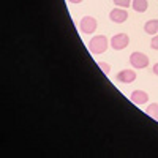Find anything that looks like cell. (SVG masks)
<instances>
[{
  "label": "cell",
  "mask_w": 158,
  "mask_h": 158,
  "mask_svg": "<svg viewBox=\"0 0 158 158\" xmlns=\"http://www.w3.org/2000/svg\"><path fill=\"white\" fill-rule=\"evenodd\" d=\"M106 49H108V38L104 35H95L89 41V51L95 56L106 52Z\"/></svg>",
  "instance_id": "6da1fadb"
},
{
  "label": "cell",
  "mask_w": 158,
  "mask_h": 158,
  "mask_svg": "<svg viewBox=\"0 0 158 158\" xmlns=\"http://www.w3.org/2000/svg\"><path fill=\"white\" fill-rule=\"evenodd\" d=\"M150 48H152V49H155V51H158V33L152 38V41H150Z\"/></svg>",
  "instance_id": "4fadbf2b"
},
{
  "label": "cell",
  "mask_w": 158,
  "mask_h": 158,
  "mask_svg": "<svg viewBox=\"0 0 158 158\" xmlns=\"http://www.w3.org/2000/svg\"><path fill=\"white\" fill-rule=\"evenodd\" d=\"M130 100H131V103L138 104V106H142V104H146L149 101V95H147V92H144V90H135L133 94L130 95Z\"/></svg>",
  "instance_id": "52a82bcc"
},
{
  "label": "cell",
  "mask_w": 158,
  "mask_h": 158,
  "mask_svg": "<svg viewBox=\"0 0 158 158\" xmlns=\"http://www.w3.org/2000/svg\"><path fill=\"white\" fill-rule=\"evenodd\" d=\"M144 30H146V33H149V35H156L158 33V19L147 21L146 25H144Z\"/></svg>",
  "instance_id": "ba28073f"
},
{
  "label": "cell",
  "mask_w": 158,
  "mask_h": 158,
  "mask_svg": "<svg viewBox=\"0 0 158 158\" xmlns=\"http://www.w3.org/2000/svg\"><path fill=\"white\" fill-rule=\"evenodd\" d=\"M131 6H133V10L136 13H144V11H147L149 2H147V0H133Z\"/></svg>",
  "instance_id": "9c48e42d"
},
{
  "label": "cell",
  "mask_w": 158,
  "mask_h": 158,
  "mask_svg": "<svg viewBox=\"0 0 158 158\" xmlns=\"http://www.w3.org/2000/svg\"><path fill=\"white\" fill-rule=\"evenodd\" d=\"M109 19H111L112 22H115V24H122V22H125V21L128 19V13H127V10H122L120 6L114 8V10L109 13Z\"/></svg>",
  "instance_id": "8992f818"
},
{
  "label": "cell",
  "mask_w": 158,
  "mask_h": 158,
  "mask_svg": "<svg viewBox=\"0 0 158 158\" xmlns=\"http://www.w3.org/2000/svg\"><path fill=\"white\" fill-rule=\"evenodd\" d=\"M152 70H153V74H156V76H158V63H155V65H153V68H152Z\"/></svg>",
  "instance_id": "5bb4252c"
},
{
  "label": "cell",
  "mask_w": 158,
  "mask_h": 158,
  "mask_svg": "<svg viewBox=\"0 0 158 158\" xmlns=\"http://www.w3.org/2000/svg\"><path fill=\"white\" fill-rule=\"evenodd\" d=\"M98 67L103 70V73H104V74H109V73H111V67H109L108 63H103V62H100V63H98Z\"/></svg>",
  "instance_id": "7c38bea8"
},
{
  "label": "cell",
  "mask_w": 158,
  "mask_h": 158,
  "mask_svg": "<svg viewBox=\"0 0 158 158\" xmlns=\"http://www.w3.org/2000/svg\"><path fill=\"white\" fill-rule=\"evenodd\" d=\"M68 2H71V3H81L82 0H68Z\"/></svg>",
  "instance_id": "9a60e30c"
},
{
  "label": "cell",
  "mask_w": 158,
  "mask_h": 158,
  "mask_svg": "<svg viewBox=\"0 0 158 158\" xmlns=\"http://www.w3.org/2000/svg\"><path fill=\"white\" fill-rule=\"evenodd\" d=\"M130 43V36L127 33H117L111 38V48L115 51H122L128 46Z\"/></svg>",
  "instance_id": "277c9868"
},
{
  "label": "cell",
  "mask_w": 158,
  "mask_h": 158,
  "mask_svg": "<svg viewBox=\"0 0 158 158\" xmlns=\"http://www.w3.org/2000/svg\"><path fill=\"white\" fill-rule=\"evenodd\" d=\"M146 112H147V115H150V117L153 118V120L158 122V103H152V104H149L147 109H146Z\"/></svg>",
  "instance_id": "30bf717a"
},
{
  "label": "cell",
  "mask_w": 158,
  "mask_h": 158,
  "mask_svg": "<svg viewBox=\"0 0 158 158\" xmlns=\"http://www.w3.org/2000/svg\"><path fill=\"white\" fill-rule=\"evenodd\" d=\"M130 63L138 70L147 68L149 67V57L144 54V52H133V54L130 56Z\"/></svg>",
  "instance_id": "7a4b0ae2"
},
{
  "label": "cell",
  "mask_w": 158,
  "mask_h": 158,
  "mask_svg": "<svg viewBox=\"0 0 158 158\" xmlns=\"http://www.w3.org/2000/svg\"><path fill=\"white\" fill-rule=\"evenodd\" d=\"M115 79L122 84H131V82L136 81V73L133 70H122V71L117 73Z\"/></svg>",
  "instance_id": "5b68a950"
},
{
  "label": "cell",
  "mask_w": 158,
  "mask_h": 158,
  "mask_svg": "<svg viewBox=\"0 0 158 158\" xmlns=\"http://www.w3.org/2000/svg\"><path fill=\"white\" fill-rule=\"evenodd\" d=\"M97 19L92 18V16H84L81 19V22H79V29H81L82 33L85 35H92L95 30H97Z\"/></svg>",
  "instance_id": "3957f363"
},
{
  "label": "cell",
  "mask_w": 158,
  "mask_h": 158,
  "mask_svg": "<svg viewBox=\"0 0 158 158\" xmlns=\"http://www.w3.org/2000/svg\"><path fill=\"white\" fill-rule=\"evenodd\" d=\"M131 3H133V0H114V5L120 8H128Z\"/></svg>",
  "instance_id": "8fae6325"
}]
</instances>
